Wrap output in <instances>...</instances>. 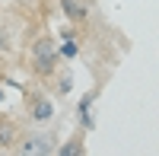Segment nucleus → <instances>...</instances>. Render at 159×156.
<instances>
[{"instance_id": "obj_10", "label": "nucleus", "mask_w": 159, "mask_h": 156, "mask_svg": "<svg viewBox=\"0 0 159 156\" xmlns=\"http://www.w3.org/2000/svg\"><path fill=\"white\" fill-rule=\"evenodd\" d=\"M67 38H73V29H70V25H64V29H61V42H67Z\"/></svg>"}, {"instance_id": "obj_4", "label": "nucleus", "mask_w": 159, "mask_h": 156, "mask_svg": "<svg viewBox=\"0 0 159 156\" xmlns=\"http://www.w3.org/2000/svg\"><path fill=\"white\" fill-rule=\"evenodd\" d=\"M29 115H32V121H35V124H45V121L54 118V102H51L48 96H38V99L32 102Z\"/></svg>"}, {"instance_id": "obj_11", "label": "nucleus", "mask_w": 159, "mask_h": 156, "mask_svg": "<svg viewBox=\"0 0 159 156\" xmlns=\"http://www.w3.org/2000/svg\"><path fill=\"white\" fill-rule=\"evenodd\" d=\"M7 48H13V42H10V38H7L3 32H0V51H7Z\"/></svg>"}, {"instance_id": "obj_7", "label": "nucleus", "mask_w": 159, "mask_h": 156, "mask_svg": "<svg viewBox=\"0 0 159 156\" xmlns=\"http://www.w3.org/2000/svg\"><path fill=\"white\" fill-rule=\"evenodd\" d=\"M76 54H80V42H76V38H67V42H61V45H57V57L73 61Z\"/></svg>"}, {"instance_id": "obj_3", "label": "nucleus", "mask_w": 159, "mask_h": 156, "mask_svg": "<svg viewBox=\"0 0 159 156\" xmlns=\"http://www.w3.org/2000/svg\"><path fill=\"white\" fill-rule=\"evenodd\" d=\"M96 99H99V89H89V93L80 99V105H76V121L83 131H92L96 127V121H92V105H96Z\"/></svg>"}, {"instance_id": "obj_2", "label": "nucleus", "mask_w": 159, "mask_h": 156, "mask_svg": "<svg viewBox=\"0 0 159 156\" xmlns=\"http://www.w3.org/2000/svg\"><path fill=\"white\" fill-rule=\"evenodd\" d=\"M16 150L19 153H25V156H42V153H54V147H51V137H45V134H29V137H22V140H16Z\"/></svg>"}, {"instance_id": "obj_6", "label": "nucleus", "mask_w": 159, "mask_h": 156, "mask_svg": "<svg viewBox=\"0 0 159 156\" xmlns=\"http://www.w3.org/2000/svg\"><path fill=\"white\" fill-rule=\"evenodd\" d=\"M16 140H19L16 124H13L10 118H3V121H0V150H13V147H16Z\"/></svg>"}, {"instance_id": "obj_5", "label": "nucleus", "mask_w": 159, "mask_h": 156, "mask_svg": "<svg viewBox=\"0 0 159 156\" xmlns=\"http://www.w3.org/2000/svg\"><path fill=\"white\" fill-rule=\"evenodd\" d=\"M61 10H64V16H67L73 25L89 19V7L83 3V0H61Z\"/></svg>"}, {"instance_id": "obj_9", "label": "nucleus", "mask_w": 159, "mask_h": 156, "mask_svg": "<svg viewBox=\"0 0 159 156\" xmlns=\"http://www.w3.org/2000/svg\"><path fill=\"white\" fill-rule=\"evenodd\" d=\"M70 89H73V70H64V76H57V86H54V93L64 99V96H70Z\"/></svg>"}, {"instance_id": "obj_8", "label": "nucleus", "mask_w": 159, "mask_h": 156, "mask_svg": "<svg viewBox=\"0 0 159 156\" xmlns=\"http://www.w3.org/2000/svg\"><path fill=\"white\" fill-rule=\"evenodd\" d=\"M86 147H83V137H70L64 147H57L54 153H61V156H76V153H83Z\"/></svg>"}, {"instance_id": "obj_12", "label": "nucleus", "mask_w": 159, "mask_h": 156, "mask_svg": "<svg viewBox=\"0 0 159 156\" xmlns=\"http://www.w3.org/2000/svg\"><path fill=\"white\" fill-rule=\"evenodd\" d=\"M3 99H7V89H3V86H0V105H3Z\"/></svg>"}, {"instance_id": "obj_1", "label": "nucleus", "mask_w": 159, "mask_h": 156, "mask_svg": "<svg viewBox=\"0 0 159 156\" xmlns=\"http://www.w3.org/2000/svg\"><path fill=\"white\" fill-rule=\"evenodd\" d=\"M54 67H57V45L51 38H38L32 45V70L38 76H48L54 73Z\"/></svg>"}, {"instance_id": "obj_13", "label": "nucleus", "mask_w": 159, "mask_h": 156, "mask_svg": "<svg viewBox=\"0 0 159 156\" xmlns=\"http://www.w3.org/2000/svg\"><path fill=\"white\" fill-rule=\"evenodd\" d=\"M83 3H92V0H83Z\"/></svg>"}]
</instances>
